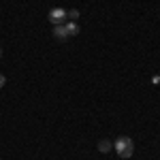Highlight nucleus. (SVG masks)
I'll return each instance as SVG.
<instances>
[{"label": "nucleus", "mask_w": 160, "mask_h": 160, "mask_svg": "<svg viewBox=\"0 0 160 160\" xmlns=\"http://www.w3.org/2000/svg\"><path fill=\"white\" fill-rule=\"evenodd\" d=\"M113 149L120 158H130L135 154V141L130 137H118V141L113 143Z\"/></svg>", "instance_id": "obj_1"}, {"label": "nucleus", "mask_w": 160, "mask_h": 160, "mask_svg": "<svg viewBox=\"0 0 160 160\" xmlns=\"http://www.w3.org/2000/svg\"><path fill=\"white\" fill-rule=\"evenodd\" d=\"M49 22L53 26L66 24V22H68V19H66V11H64V9H60V7H58V9H51V11H49Z\"/></svg>", "instance_id": "obj_2"}, {"label": "nucleus", "mask_w": 160, "mask_h": 160, "mask_svg": "<svg viewBox=\"0 0 160 160\" xmlns=\"http://www.w3.org/2000/svg\"><path fill=\"white\" fill-rule=\"evenodd\" d=\"M51 32H53V37L58 38V41H64V38H68V32H66V26H64V24H62V26H56Z\"/></svg>", "instance_id": "obj_3"}, {"label": "nucleus", "mask_w": 160, "mask_h": 160, "mask_svg": "<svg viewBox=\"0 0 160 160\" xmlns=\"http://www.w3.org/2000/svg\"><path fill=\"white\" fill-rule=\"evenodd\" d=\"M66 32H68V37H77V34H79V30H81V28H79V26H77V22H66Z\"/></svg>", "instance_id": "obj_4"}, {"label": "nucleus", "mask_w": 160, "mask_h": 160, "mask_svg": "<svg viewBox=\"0 0 160 160\" xmlns=\"http://www.w3.org/2000/svg\"><path fill=\"white\" fill-rule=\"evenodd\" d=\"M111 149H113V145H111L109 139H100V141H98V152L107 154V152H111Z\"/></svg>", "instance_id": "obj_5"}, {"label": "nucleus", "mask_w": 160, "mask_h": 160, "mask_svg": "<svg viewBox=\"0 0 160 160\" xmlns=\"http://www.w3.org/2000/svg\"><path fill=\"white\" fill-rule=\"evenodd\" d=\"M79 15H81V13L77 11V9H71V11H66V19H68V22H77Z\"/></svg>", "instance_id": "obj_6"}, {"label": "nucleus", "mask_w": 160, "mask_h": 160, "mask_svg": "<svg viewBox=\"0 0 160 160\" xmlns=\"http://www.w3.org/2000/svg\"><path fill=\"white\" fill-rule=\"evenodd\" d=\"M4 83H7V79H4V75H2V73H0V88H2V86H4Z\"/></svg>", "instance_id": "obj_7"}, {"label": "nucleus", "mask_w": 160, "mask_h": 160, "mask_svg": "<svg viewBox=\"0 0 160 160\" xmlns=\"http://www.w3.org/2000/svg\"><path fill=\"white\" fill-rule=\"evenodd\" d=\"M0 58H2V49H0Z\"/></svg>", "instance_id": "obj_8"}]
</instances>
